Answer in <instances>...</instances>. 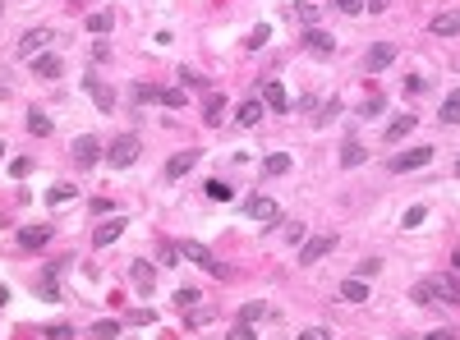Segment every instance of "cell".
Segmentation results:
<instances>
[{
  "mask_svg": "<svg viewBox=\"0 0 460 340\" xmlns=\"http://www.w3.org/2000/svg\"><path fill=\"white\" fill-rule=\"evenodd\" d=\"M194 165H198V147H185V152H175L166 161V180H185Z\"/></svg>",
  "mask_w": 460,
  "mask_h": 340,
  "instance_id": "cell-10",
  "label": "cell"
},
{
  "mask_svg": "<svg viewBox=\"0 0 460 340\" xmlns=\"http://www.w3.org/2000/svg\"><path fill=\"white\" fill-rule=\"evenodd\" d=\"M368 10H373V14H378V10H387V0H368Z\"/></svg>",
  "mask_w": 460,
  "mask_h": 340,
  "instance_id": "cell-49",
  "label": "cell"
},
{
  "mask_svg": "<svg viewBox=\"0 0 460 340\" xmlns=\"http://www.w3.org/2000/svg\"><path fill=\"white\" fill-rule=\"evenodd\" d=\"M74 161H79V170H92V165L101 161V143H97V134L74 138Z\"/></svg>",
  "mask_w": 460,
  "mask_h": 340,
  "instance_id": "cell-5",
  "label": "cell"
},
{
  "mask_svg": "<svg viewBox=\"0 0 460 340\" xmlns=\"http://www.w3.org/2000/svg\"><path fill=\"white\" fill-rule=\"evenodd\" d=\"M336 244H341L336 234H313V239H309V244L299 248V263H304V267H309V263H318V258H327V253H332Z\"/></svg>",
  "mask_w": 460,
  "mask_h": 340,
  "instance_id": "cell-9",
  "label": "cell"
},
{
  "mask_svg": "<svg viewBox=\"0 0 460 340\" xmlns=\"http://www.w3.org/2000/svg\"><path fill=\"white\" fill-rule=\"evenodd\" d=\"M129 281H134L138 294H152V290H157V267H152V263H134V267H129Z\"/></svg>",
  "mask_w": 460,
  "mask_h": 340,
  "instance_id": "cell-11",
  "label": "cell"
},
{
  "mask_svg": "<svg viewBox=\"0 0 460 340\" xmlns=\"http://www.w3.org/2000/svg\"><path fill=\"white\" fill-rule=\"evenodd\" d=\"M373 272H382V263H378V258H363V263H359V276H373Z\"/></svg>",
  "mask_w": 460,
  "mask_h": 340,
  "instance_id": "cell-46",
  "label": "cell"
},
{
  "mask_svg": "<svg viewBox=\"0 0 460 340\" xmlns=\"http://www.w3.org/2000/svg\"><path fill=\"white\" fill-rule=\"evenodd\" d=\"M37 290H42V294H46V299H56V294H60V285H56V276H51V272H46V276H42V285H37Z\"/></svg>",
  "mask_w": 460,
  "mask_h": 340,
  "instance_id": "cell-40",
  "label": "cell"
},
{
  "mask_svg": "<svg viewBox=\"0 0 460 340\" xmlns=\"http://www.w3.org/2000/svg\"><path fill=\"white\" fill-rule=\"evenodd\" d=\"M175 303H180V308H194V303H198V290H189V285H185V290H175Z\"/></svg>",
  "mask_w": 460,
  "mask_h": 340,
  "instance_id": "cell-38",
  "label": "cell"
},
{
  "mask_svg": "<svg viewBox=\"0 0 460 340\" xmlns=\"http://www.w3.org/2000/svg\"><path fill=\"white\" fill-rule=\"evenodd\" d=\"M120 234H125V216H106V221L92 230V244H97V248H106V244H116Z\"/></svg>",
  "mask_w": 460,
  "mask_h": 340,
  "instance_id": "cell-14",
  "label": "cell"
},
{
  "mask_svg": "<svg viewBox=\"0 0 460 340\" xmlns=\"http://www.w3.org/2000/svg\"><path fill=\"white\" fill-rule=\"evenodd\" d=\"M69 336H74V331H69L65 322H56V327H46V340H69Z\"/></svg>",
  "mask_w": 460,
  "mask_h": 340,
  "instance_id": "cell-41",
  "label": "cell"
},
{
  "mask_svg": "<svg viewBox=\"0 0 460 340\" xmlns=\"http://www.w3.org/2000/svg\"><path fill=\"white\" fill-rule=\"evenodd\" d=\"M225 340H258V336H254V327H249V322H235V327H230V336H225Z\"/></svg>",
  "mask_w": 460,
  "mask_h": 340,
  "instance_id": "cell-35",
  "label": "cell"
},
{
  "mask_svg": "<svg viewBox=\"0 0 460 340\" xmlns=\"http://www.w3.org/2000/svg\"><path fill=\"white\" fill-rule=\"evenodd\" d=\"M0 303H5V290H0Z\"/></svg>",
  "mask_w": 460,
  "mask_h": 340,
  "instance_id": "cell-51",
  "label": "cell"
},
{
  "mask_svg": "<svg viewBox=\"0 0 460 340\" xmlns=\"http://www.w3.org/2000/svg\"><path fill=\"white\" fill-rule=\"evenodd\" d=\"M382 111H387V97H368V101L359 106V115H363V120H373V115H382Z\"/></svg>",
  "mask_w": 460,
  "mask_h": 340,
  "instance_id": "cell-31",
  "label": "cell"
},
{
  "mask_svg": "<svg viewBox=\"0 0 460 340\" xmlns=\"http://www.w3.org/2000/svg\"><path fill=\"white\" fill-rule=\"evenodd\" d=\"M299 340H332V336H327V327H309V331H299Z\"/></svg>",
  "mask_w": 460,
  "mask_h": 340,
  "instance_id": "cell-43",
  "label": "cell"
},
{
  "mask_svg": "<svg viewBox=\"0 0 460 340\" xmlns=\"http://www.w3.org/2000/svg\"><path fill=\"white\" fill-rule=\"evenodd\" d=\"M258 120H263V101H258V97L240 101V111H235V125H240V129H254Z\"/></svg>",
  "mask_w": 460,
  "mask_h": 340,
  "instance_id": "cell-17",
  "label": "cell"
},
{
  "mask_svg": "<svg viewBox=\"0 0 460 340\" xmlns=\"http://www.w3.org/2000/svg\"><path fill=\"white\" fill-rule=\"evenodd\" d=\"M46 244H51V225H23L19 230V248L37 253V248H46Z\"/></svg>",
  "mask_w": 460,
  "mask_h": 340,
  "instance_id": "cell-15",
  "label": "cell"
},
{
  "mask_svg": "<svg viewBox=\"0 0 460 340\" xmlns=\"http://www.w3.org/2000/svg\"><path fill=\"white\" fill-rule=\"evenodd\" d=\"M267 37H272V28H267V23H258V28H254V32L244 37V46H249V51H258V46L267 42Z\"/></svg>",
  "mask_w": 460,
  "mask_h": 340,
  "instance_id": "cell-30",
  "label": "cell"
},
{
  "mask_svg": "<svg viewBox=\"0 0 460 340\" xmlns=\"http://www.w3.org/2000/svg\"><path fill=\"white\" fill-rule=\"evenodd\" d=\"M423 285H428L433 299H442V303H460V281H456V276H428Z\"/></svg>",
  "mask_w": 460,
  "mask_h": 340,
  "instance_id": "cell-8",
  "label": "cell"
},
{
  "mask_svg": "<svg viewBox=\"0 0 460 340\" xmlns=\"http://www.w3.org/2000/svg\"><path fill=\"white\" fill-rule=\"evenodd\" d=\"M138 152H143V143H138L134 134H120L116 143H111V152H106V161L116 165V170H129V165L138 161Z\"/></svg>",
  "mask_w": 460,
  "mask_h": 340,
  "instance_id": "cell-2",
  "label": "cell"
},
{
  "mask_svg": "<svg viewBox=\"0 0 460 340\" xmlns=\"http://www.w3.org/2000/svg\"><path fill=\"white\" fill-rule=\"evenodd\" d=\"M410 129H414V115H396V120H392V129H387L382 138H392V143H396V138H405Z\"/></svg>",
  "mask_w": 460,
  "mask_h": 340,
  "instance_id": "cell-26",
  "label": "cell"
},
{
  "mask_svg": "<svg viewBox=\"0 0 460 340\" xmlns=\"http://www.w3.org/2000/svg\"><path fill=\"white\" fill-rule=\"evenodd\" d=\"M69 198H74V184H56V189L46 194V203L56 207V203H69Z\"/></svg>",
  "mask_w": 460,
  "mask_h": 340,
  "instance_id": "cell-32",
  "label": "cell"
},
{
  "mask_svg": "<svg viewBox=\"0 0 460 340\" xmlns=\"http://www.w3.org/2000/svg\"><path fill=\"white\" fill-rule=\"evenodd\" d=\"M185 92H180V88H166V92H161V106H185Z\"/></svg>",
  "mask_w": 460,
  "mask_h": 340,
  "instance_id": "cell-37",
  "label": "cell"
},
{
  "mask_svg": "<svg viewBox=\"0 0 460 340\" xmlns=\"http://www.w3.org/2000/svg\"><path fill=\"white\" fill-rule=\"evenodd\" d=\"M221 111H225V97H221V92H207V97H203V120H207V125H216Z\"/></svg>",
  "mask_w": 460,
  "mask_h": 340,
  "instance_id": "cell-22",
  "label": "cell"
},
{
  "mask_svg": "<svg viewBox=\"0 0 460 340\" xmlns=\"http://www.w3.org/2000/svg\"><path fill=\"white\" fill-rule=\"evenodd\" d=\"M456 175H460V161H456Z\"/></svg>",
  "mask_w": 460,
  "mask_h": 340,
  "instance_id": "cell-53",
  "label": "cell"
},
{
  "mask_svg": "<svg viewBox=\"0 0 460 340\" xmlns=\"http://www.w3.org/2000/svg\"><path fill=\"white\" fill-rule=\"evenodd\" d=\"M428 161H433V147H414V152H401L387 170H392V175H410V170H419V165H428Z\"/></svg>",
  "mask_w": 460,
  "mask_h": 340,
  "instance_id": "cell-6",
  "label": "cell"
},
{
  "mask_svg": "<svg viewBox=\"0 0 460 340\" xmlns=\"http://www.w3.org/2000/svg\"><path fill=\"white\" fill-rule=\"evenodd\" d=\"M180 83H185V88H198V74H194V69L185 65V69H180Z\"/></svg>",
  "mask_w": 460,
  "mask_h": 340,
  "instance_id": "cell-47",
  "label": "cell"
},
{
  "mask_svg": "<svg viewBox=\"0 0 460 340\" xmlns=\"http://www.w3.org/2000/svg\"><path fill=\"white\" fill-rule=\"evenodd\" d=\"M428 340H451V331H433V336Z\"/></svg>",
  "mask_w": 460,
  "mask_h": 340,
  "instance_id": "cell-50",
  "label": "cell"
},
{
  "mask_svg": "<svg viewBox=\"0 0 460 340\" xmlns=\"http://www.w3.org/2000/svg\"><path fill=\"white\" fill-rule=\"evenodd\" d=\"M405 92H410V97H414V92H423V78L410 74V78H405Z\"/></svg>",
  "mask_w": 460,
  "mask_h": 340,
  "instance_id": "cell-48",
  "label": "cell"
},
{
  "mask_svg": "<svg viewBox=\"0 0 460 340\" xmlns=\"http://www.w3.org/2000/svg\"><path fill=\"white\" fill-rule=\"evenodd\" d=\"M294 14H299L304 28H313V23H318V5H294Z\"/></svg>",
  "mask_w": 460,
  "mask_h": 340,
  "instance_id": "cell-33",
  "label": "cell"
},
{
  "mask_svg": "<svg viewBox=\"0 0 460 340\" xmlns=\"http://www.w3.org/2000/svg\"><path fill=\"white\" fill-rule=\"evenodd\" d=\"M437 120L442 125H460V92H451V97L437 106Z\"/></svg>",
  "mask_w": 460,
  "mask_h": 340,
  "instance_id": "cell-23",
  "label": "cell"
},
{
  "mask_svg": "<svg viewBox=\"0 0 460 340\" xmlns=\"http://www.w3.org/2000/svg\"><path fill=\"white\" fill-rule=\"evenodd\" d=\"M244 216H249V221H263V225H272V221H281V207H276L267 194H254V198L244 203Z\"/></svg>",
  "mask_w": 460,
  "mask_h": 340,
  "instance_id": "cell-4",
  "label": "cell"
},
{
  "mask_svg": "<svg viewBox=\"0 0 460 340\" xmlns=\"http://www.w3.org/2000/svg\"><path fill=\"white\" fill-rule=\"evenodd\" d=\"M392 60H396V46H392V42H378V46H368V56H363V69L378 74V69H387Z\"/></svg>",
  "mask_w": 460,
  "mask_h": 340,
  "instance_id": "cell-13",
  "label": "cell"
},
{
  "mask_svg": "<svg viewBox=\"0 0 460 340\" xmlns=\"http://www.w3.org/2000/svg\"><path fill=\"white\" fill-rule=\"evenodd\" d=\"M341 299L345 303H363V299H368V281H359V276L341 281Z\"/></svg>",
  "mask_w": 460,
  "mask_h": 340,
  "instance_id": "cell-19",
  "label": "cell"
},
{
  "mask_svg": "<svg viewBox=\"0 0 460 340\" xmlns=\"http://www.w3.org/2000/svg\"><path fill=\"white\" fill-rule=\"evenodd\" d=\"M134 92H138V101H161V92H157V88H147V83H138Z\"/></svg>",
  "mask_w": 460,
  "mask_h": 340,
  "instance_id": "cell-42",
  "label": "cell"
},
{
  "mask_svg": "<svg viewBox=\"0 0 460 340\" xmlns=\"http://www.w3.org/2000/svg\"><path fill=\"white\" fill-rule=\"evenodd\" d=\"M263 317H267V303H244V308H240V322H249V327L263 322Z\"/></svg>",
  "mask_w": 460,
  "mask_h": 340,
  "instance_id": "cell-28",
  "label": "cell"
},
{
  "mask_svg": "<svg viewBox=\"0 0 460 340\" xmlns=\"http://www.w3.org/2000/svg\"><path fill=\"white\" fill-rule=\"evenodd\" d=\"M267 175H290V156L272 152V156H267Z\"/></svg>",
  "mask_w": 460,
  "mask_h": 340,
  "instance_id": "cell-27",
  "label": "cell"
},
{
  "mask_svg": "<svg viewBox=\"0 0 460 340\" xmlns=\"http://www.w3.org/2000/svg\"><path fill=\"white\" fill-rule=\"evenodd\" d=\"M368 161V147L359 143V138H345L341 143V170H354V165H363Z\"/></svg>",
  "mask_w": 460,
  "mask_h": 340,
  "instance_id": "cell-16",
  "label": "cell"
},
{
  "mask_svg": "<svg viewBox=\"0 0 460 340\" xmlns=\"http://www.w3.org/2000/svg\"><path fill=\"white\" fill-rule=\"evenodd\" d=\"M304 46L313 51V56H336V37L323 28H304Z\"/></svg>",
  "mask_w": 460,
  "mask_h": 340,
  "instance_id": "cell-12",
  "label": "cell"
},
{
  "mask_svg": "<svg viewBox=\"0 0 460 340\" xmlns=\"http://www.w3.org/2000/svg\"><path fill=\"white\" fill-rule=\"evenodd\" d=\"M0 156H5V143H0Z\"/></svg>",
  "mask_w": 460,
  "mask_h": 340,
  "instance_id": "cell-52",
  "label": "cell"
},
{
  "mask_svg": "<svg viewBox=\"0 0 460 340\" xmlns=\"http://www.w3.org/2000/svg\"><path fill=\"white\" fill-rule=\"evenodd\" d=\"M83 88H88L92 106H97L101 115H111V111H116V97H111V88H106V83H101L97 74H83Z\"/></svg>",
  "mask_w": 460,
  "mask_h": 340,
  "instance_id": "cell-7",
  "label": "cell"
},
{
  "mask_svg": "<svg viewBox=\"0 0 460 340\" xmlns=\"http://www.w3.org/2000/svg\"><path fill=\"white\" fill-rule=\"evenodd\" d=\"M32 74H37V78H60V74H65V65H60L51 51H42V56L32 60Z\"/></svg>",
  "mask_w": 460,
  "mask_h": 340,
  "instance_id": "cell-18",
  "label": "cell"
},
{
  "mask_svg": "<svg viewBox=\"0 0 460 340\" xmlns=\"http://www.w3.org/2000/svg\"><path fill=\"white\" fill-rule=\"evenodd\" d=\"M336 115H341V101H327V106H318V125H327V120H336Z\"/></svg>",
  "mask_w": 460,
  "mask_h": 340,
  "instance_id": "cell-34",
  "label": "cell"
},
{
  "mask_svg": "<svg viewBox=\"0 0 460 340\" xmlns=\"http://www.w3.org/2000/svg\"><path fill=\"white\" fill-rule=\"evenodd\" d=\"M28 134H32V138H46V134H51V120H46V111H37V106L28 111Z\"/></svg>",
  "mask_w": 460,
  "mask_h": 340,
  "instance_id": "cell-24",
  "label": "cell"
},
{
  "mask_svg": "<svg viewBox=\"0 0 460 340\" xmlns=\"http://www.w3.org/2000/svg\"><path fill=\"white\" fill-rule=\"evenodd\" d=\"M332 10H341V14H359V10H363V0H332Z\"/></svg>",
  "mask_w": 460,
  "mask_h": 340,
  "instance_id": "cell-39",
  "label": "cell"
},
{
  "mask_svg": "<svg viewBox=\"0 0 460 340\" xmlns=\"http://www.w3.org/2000/svg\"><path fill=\"white\" fill-rule=\"evenodd\" d=\"M10 175H14V180H28V175H32V161H28V156H19V161L10 165Z\"/></svg>",
  "mask_w": 460,
  "mask_h": 340,
  "instance_id": "cell-36",
  "label": "cell"
},
{
  "mask_svg": "<svg viewBox=\"0 0 460 340\" xmlns=\"http://www.w3.org/2000/svg\"><path fill=\"white\" fill-rule=\"evenodd\" d=\"M92 336H101V340H106V336H120V322H116V317H101V322H92Z\"/></svg>",
  "mask_w": 460,
  "mask_h": 340,
  "instance_id": "cell-29",
  "label": "cell"
},
{
  "mask_svg": "<svg viewBox=\"0 0 460 340\" xmlns=\"http://www.w3.org/2000/svg\"><path fill=\"white\" fill-rule=\"evenodd\" d=\"M428 28L437 32V37H456V32H460V14H456V10H451V14H437Z\"/></svg>",
  "mask_w": 460,
  "mask_h": 340,
  "instance_id": "cell-20",
  "label": "cell"
},
{
  "mask_svg": "<svg viewBox=\"0 0 460 340\" xmlns=\"http://www.w3.org/2000/svg\"><path fill=\"white\" fill-rule=\"evenodd\" d=\"M92 212H97V216H111V212H116V203H111V198H97V203H92Z\"/></svg>",
  "mask_w": 460,
  "mask_h": 340,
  "instance_id": "cell-44",
  "label": "cell"
},
{
  "mask_svg": "<svg viewBox=\"0 0 460 340\" xmlns=\"http://www.w3.org/2000/svg\"><path fill=\"white\" fill-rule=\"evenodd\" d=\"M111 28H116V14H111V10H97V14H88V32H97V37H106Z\"/></svg>",
  "mask_w": 460,
  "mask_h": 340,
  "instance_id": "cell-21",
  "label": "cell"
},
{
  "mask_svg": "<svg viewBox=\"0 0 460 340\" xmlns=\"http://www.w3.org/2000/svg\"><path fill=\"white\" fill-rule=\"evenodd\" d=\"M281 234H285V239H290V244H294V239H304V225H299V221H290V225H285V230H281Z\"/></svg>",
  "mask_w": 460,
  "mask_h": 340,
  "instance_id": "cell-45",
  "label": "cell"
},
{
  "mask_svg": "<svg viewBox=\"0 0 460 340\" xmlns=\"http://www.w3.org/2000/svg\"><path fill=\"white\" fill-rule=\"evenodd\" d=\"M51 37H56L51 28H32V32H23V37H19V46H14V56H19V60H37L42 51L51 46Z\"/></svg>",
  "mask_w": 460,
  "mask_h": 340,
  "instance_id": "cell-3",
  "label": "cell"
},
{
  "mask_svg": "<svg viewBox=\"0 0 460 340\" xmlns=\"http://www.w3.org/2000/svg\"><path fill=\"white\" fill-rule=\"evenodd\" d=\"M267 106L272 111H290V97H285L281 83H267Z\"/></svg>",
  "mask_w": 460,
  "mask_h": 340,
  "instance_id": "cell-25",
  "label": "cell"
},
{
  "mask_svg": "<svg viewBox=\"0 0 460 340\" xmlns=\"http://www.w3.org/2000/svg\"><path fill=\"white\" fill-rule=\"evenodd\" d=\"M180 253H185V258H189L194 267H203L207 276H216V281H225V276H230V267H225V263H216L207 244H180Z\"/></svg>",
  "mask_w": 460,
  "mask_h": 340,
  "instance_id": "cell-1",
  "label": "cell"
}]
</instances>
